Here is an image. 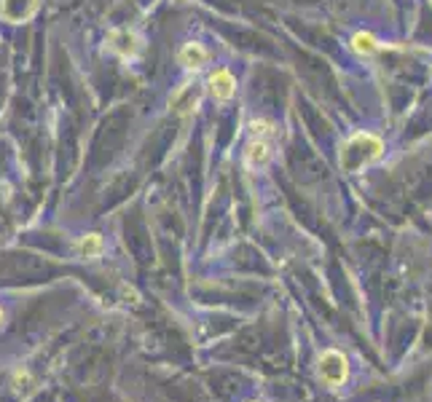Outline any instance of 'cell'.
<instances>
[{"label": "cell", "instance_id": "obj_4", "mask_svg": "<svg viewBox=\"0 0 432 402\" xmlns=\"http://www.w3.org/2000/svg\"><path fill=\"white\" fill-rule=\"evenodd\" d=\"M35 11H38V0H0V16L11 24L27 22Z\"/></svg>", "mask_w": 432, "mask_h": 402}, {"label": "cell", "instance_id": "obj_11", "mask_svg": "<svg viewBox=\"0 0 432 402\" xmlns=\"http://www.w3.org/2000/svg\"><path fill=\"white\" fill-rule=\"evenodd\" d=\"M121 301L132 303V306H140V295H137V290H134V287H129V284H121Z\"/></svg>", "mask_w": 432, "mask_h": 402}, {"label": "cell", "instance_id": "obj_8", "mask_svg": "<svg viewBox=\"0 0 432 402\" xmlns=\"http://www.w3.org/2000/svg\"><path fill=\"white\" fill-rule=\"evenodd\" d=\"M76 252L78 257H86V260H94V257H100L102 252H105V239H102V234H86L81 236L76 242Z\"/></svg>", "mask_w": 432, "mask_h": 402}, {"label": "cell", "instance_id": "obj_1", "mask_svg": "<svg viewBox=\"0 0 432 402\" xmlns=\"http://www.w3.org/2000/svg\"><path fill=\"white\" fill-rule=\"evenodd\" d=\"M381 153H384L381 137H376V134H371V132H357L343 143L341 164L346 169L357 172V169H363L366 164H371V161H376Z\"/></svg>", "mask_w": 432, "mask_h": 402}, {"label": "cell", "instance_id": "obj_2", "mask_svg": "<svg viewBox=\"0 0 432 402\" xmlns=\"http://www.w3.org/2000/svg\"><path fill=\"white\" fill-rule=\"evenodd\" d=\"M317 378L328 386V389H341L349 381V359L343 357L338 349H328L320 354L317 362Z\"/></svg>", "mask_w": 432, "mask_h": 402}, {"label": "cell", "instance_id": "obj_6", "mask_svg": "<svg viewBox=\"0 0 432 402\" xmlns=\"http://www.w3.org/2000/svg\"><path fill=\"white\" fill-rule=\"evenodd\" d=\"M178 62L186 67V70H201V67L210 62V51L201 43H196V41H191V43H186L178 51Z\"/></svg>", "mask_w": 432, "mask_h": 402}, {"label": "cell", "instance_id": "obj_9", "mask_svg": "<svg viewBox=\"0 0 432 402\" xmlns=\"http://www.w3.org/2000/svg\"><path fill=\"white\" fill-rule=\"evenodd\" d=\"M349 48L355 51L357 56H373L381 48V41H378L373 33H355L352 35V41H349Z\"/></svg>", "mask_w": 432, "mask_h": 402}, {"label": "cell", "instance_id": "obj_13", "mask_svg": "<svg viewBox=\"0 0 432 402\" xmlns=\"http://www.w3.org/2000/svg\"><path fill=\"white\" fill-rule=\"evenodd\" d=\"M247 402H261V400H247Z\"/></svg>", "mask_w": 432, "mask_h": 402}, {"label": "cell", "instance_id": "obj_7", "mask_svg": "<svg viewBox=\"0 0 432 402\" xmlns=\"http://www.w3.org/2000/svg\"><path fill=\"white\" fill-rule=\"evenodd\" d=\"M271 161V143L268 140H250L244 148V164L250 169H263Z\"/></svg>", "mask_w": 432, "mask_h": 402}, {"label": "cell", "instance_id": "obj_5", "mask_svg": "<svg viewBox=\"0 0 432 402\" xmlns=\"http://www.w3.org/2000/svg\"><path fill=\"white\" fill-rule=\"evenodd\" d=\"M210 91L212 97L218 102H228L236 94V78L231 76V70L226 67H218L215 73L210 76Z\"/></svg>", "mask_w": 432, "mask_h": 402}, {"label": "cell", "instance_id": "obj_12", "mask_svg": "<svg viewBox=\"0 0 432 402\" xmlns=\"http://www.w3.org/2000/svg\"><path fill=\"white\" fill-rule=\"evenodd\" d=\"M3 322H6V311L0 309V327H3Z\"/></svg>", "mask_w": 432, "mask_h": 402}, {"label": "cell", "instance_id": "obj_10", "mask_svg": "<svg viewBox=\"0 0 432 402\" xmlns=\"http://www.w3.org/2000/svg\"><path fill=\"white\" fill-rule=\"evenodd\" d=\"M247 129L253 134V140H268V137H274V132H277V126L271 121H266V118H253V121L247 123Z\"/></svg>", "mask_w": 432, "mask_h": 402}, {"label": "cell", "instance_id": "obj_3", "mask_svg": "<svg viewBox=\"0 0 432 402\" xmlns=\"http://www.w3.org/2000/svg\"><path fill=\"white\" fill-rule=\"evenodd\" d=\"M108 48L113 54H119L121 59H132L140 51V38L129 27H116L108 33Z\"/></svg>", "mask_w": 432, "mask_h": 402}]
</instances>
